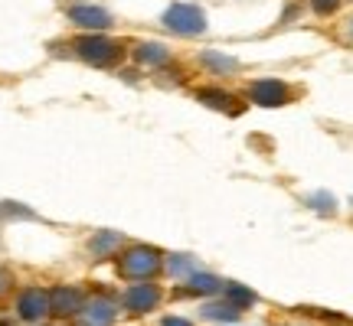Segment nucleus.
<instances>
[{
	"instance_id": "nucleus-7",
	"label": "nucleus",
	"mask_w": 353,
	"mask_h": 326,
	"mask_svg": "<svg viewBox=\"0 0 353 326\" xmlns=\"http://www.w3.org/2000/svg\"><path fill=\"white\" fill-rule=\"evenodd\" d=\"M69 20L82 30H108L112 26V13L95 7V3H76L69 7Z\"/></svg>"
},
{
	"instance_id": "nucleus-17",
	"label": "nucleus",
	"mask_w": 353,
	"mask_h": 326,
	"mask_svg": "<svg viewBox=\"0 0 353 326\" xmlns=\"http://www.w3.org/2000/svg\"><path fill=\"white\" fill-rule=\"evenodd\" d=\"M118 241L121 239H118L114 232H101V235H95V241H92V251H95V254H105V251H112Z\"/></svg>"
},
{
	"instance_id": "nucleus-16",
	"label": "nucleus",
	"mask_w": 353,
	"mask_h": 326,
	"mask_svg": "<svg viewBox=\"0 0 353 326\" xmlns=\"http://www.w3.org/2000/svg\"><path fill=\"white\" fill-rule=\"evenodd\" d=\"M307 206H311V209H317V213H324V215H334L337 199H334L330 193H314V196H307Z\"/></svg>"
},
{
	"instance_id": "nucleus-13",
	"label": "nucleus",
	"mask_w": 353,
	"mask_h": 326,
	"mask_svg": "<svg viewBox=\"0 0 353 326\" xmlns=\"http://www.w3.org/2000/svg\"><path fill=\"white\" fill-rule=\"evenodd\" d=\"M223 287V281L216 274H206V271H193L187 281V290L190 294H216V290Z\"/></svg>"
},
{
	"instance_id": "nucleus-3",
	"label": "nucleus",
	"mask_w": 353,
	"mask_h": 326,
	"mask_svg": "<svg viewBox=\"0 0 353 326\" xmlns=\"http://www.w3.org/2000/svg\"><path fill=\"white\" fill-rule=\"evenodd\" d=\"M118 271L125 277H151L154 271H161V254H157L151 245H131V248H125V254H121Z\"/></svg>"
},
{
	"instance_id": "nucleus-4",
	"label": "nucleus",
	"mask_w": 353,
	"mask_h": 326,
	"mask_svg": "<svg viewBox=\"0 0 353 326\" xmlns=\"http://www.w3.org/2000/svg\"><path fill=\"white\" fill-rule=\"evenodd\" d=\"M249 98L255 105H262V108H281V105H288L294 95H291L288 82H281V78H259L249 85Z\"/></svg>"
},
{
	"instance_id": "nucleus-12",
	"label": "nucleus",
	"mask_w": 353,
	"mask_h": 326,
	"mask_svg": "<svg viewBox=\"0 0 353 326\" xmlns=\"http://www.w3.org/2000/svg\"><path fill=\"white\" fill-rule=\"evenodd\" d=\"M134 59H138L141 65H164L167 59H170V52H167V46H161V43H141L138 52H134Z\"/></svg>"
},
{
	"instance_id": "nucleus-18",
	"label": "nucleus",
	"mask_w": 353,
	"mask_h": 326,
	"mask_svg": "<svg viewBox=\"0 0 353 326\" xmlns=\"http://www.w3.org/2000/svg\"><path fill=\"white\" fill-rule=\"evenodd\" d=\"M341 7V0H311V10L321 13V17H327V13H334Z\"/></svg>"
},
{
	"instance_id": "nucleus-19",
	"label": "nucleus",
	"mask_w": 353,
	"mask_h": 326,
	"mask_svg": "<svg viewBox=\"0 0 353 326\" xmlns=\"http://www.w3.org/2000/svg\"><path fill=\"white\" fill-rule=\"evenodd\" d=\"M10 274H7V271H0V297H3V294H7V290H10Z\"/></svg>"
},
{
	"instance_id": "nucleus-8",
	"label": "nucleus",
	"mask_w": 353,
	"mask_h": 326,
	"mask_svg": "<svg viewBox=\"0 0 353 326\" xmlns=\"http://www.w3.org/2000/svg\"><path fill=\"white\" fill-rule=\"evenodd\" d=\"M161 301V290L154 287V284H134V287L125 294V307L128 310H134V314H148L154 310Z\"/></svg>"
},
{
	"instance_id": "nucleus-14",
	"label": "nucleus",
	"mask_w": 353,
	"mask_h": 326,
	"mask_svg": "<svg viewBox=\"0 0 353 326\" xmlns=\"http://www.w3.org/2000/svg\"><path fill=\"white\" fill-rule=\"evenodd\" d=\"M239 307H232L229 301H219V303H206L203 307V316L206 320H216V323H229V320H239Z\"/></svg>"
},
{
	"instance_id": "nucleus-1",
	"label": "nucleus",
	"mask_w": 353,
	"mask_h": 326,
	"mask_svg": "<svg viewBox=\"0 0 353 326\" xmlns=\"http://www.w3.org/2000/svg\"><path fill=\"white\" fill-rule=\"evenodd\" d=\"M76 52H79V59H85V63H92V65H101V69H112V65H118L121 59H125V50H121L114 39L105 36V33L79 36L76 39Z\"/></svg>"
},
{
	"instance_id": "nucleus-21",
	"label": "nucleus",
	"mask_w": 353,
	"mask_h": 326,
	"mask_svg": "<svg viewBox=\"0 0 353 326\" xmlns=\"http://www.w3.org/2000/svg\"><path fill=\"white\" fill-rule=\"evenodd\" d=\"M347 33H350V36H353V20H350V26H347Z\"/></svg>"
},
{
	"instance_id": "nucleus-6",
	"label": "nucleus",
	"mask_w": 353,
	"mask_h": 326,
	"mask_svg": "<svg viewBox=\"0 0 353 326\" xmlns=\"http://www.w3.org/2000/svg\"><path fill=\"white\" fill-rule=\"evenodd\" d=\"M17 314H20V320H26V323L46 320V314H50V294H46V290H23L20 301H17Z\"/></svg>"
},
{
	"instance_id": "nucleus-10",
	"label": "nucleus",
	"mask_w": 353,
	"mask_h": 326,
	"mask_svg": "<svg viewBox=\"0 0 353 326\" xmlns=\"http://www.w3.org/2000/svg\"><path fill=\"white\" fill-rule=\"evenodd\" d=\"M114 316V303L108 297H99V301H92L85 307V314H82V326H108Z\"/></svg>"
},
{
	"instance_id": "nucleus-20",
	"label": "nucleus",
	"mask_w": 353,
	"mask_h": 326,
	"mask_svg": "<svg viewBox=\"0 0 353 326\" xmlns=\"http://www.w3.org/2000/svg\"><path fill=\"white\" fill-rule=\"evenodd\" d=\"M164 326H193L190 320H183V316H167Z\"/></svg>"
},
{
	"instance_id": "nucleus-2",
	"label": "nucleus",
	"mask_w": 353,
	"mask_h": 326,
	"mask_svg": "<svg viewBox=\"0 0 353 326\" xmlns=\"http://www.w3.org/2000/svg\"><path fill=\"white\" fill-rule=\"evenodd\" d=\"M164 26L174 30L176 36H200L206 30V17H203V10L196 3H174L164 13Z\"/></svg>"
},
{
	"instance_id": "nucleus-5",
	"label": "nucleus",
	"mask_w": 353,
	"mask_h": 326,
	"mask_svg": "<svg viewBox=\"0 0 353 326\" xmlns=\"http://www.w3.org/2000/svg\"><path fill=\"white\" fill-rule=\"evenodd\" d=\"M196 101L219 114H232V118H239V114L245 111V101L236 98L226 88H200V91H196Z\"/></svg>"
},
{
	"instance_id": "nucleus-11",
	"label": "nucleus",
	"mask_w": 353,
	"mask_h": 326,
	"mask_svg": "<svg viewBox=\"0 0 353 326\" xmlns=\"http://www.w3.org/2000/svg\"><path fill=\"white\" fill-rule=\"evenodd\" d=\"M203 69H210V72H219V76H232V72H239V59H232V56H223V52H203L200 56Z\"/></svg>"
},
{
	"instance_id": "nucleus-9",
	"label": "nucleus",
	"mask_w": 353,
	"mask_h": 326,
	"mask_svg": "<svg viewBox=\"0 0 353 326\" xmlns=\"http://www.w3.org/2000/svg\"><path fill=\"white\" fill-rule=\"evenodd\" d=\"M82 307V294L79 290H69V287H59L50 294V314L56 316H72Z\"/></svg>"
},
{
	"instance_id": "nucleus-15",
	"label": "nucleus",
	"mask_w": 353,
	"mask_h": 326,
	"mask_svg": "<svg viewBox=\"0 0 353 326\" xmlns=\"http://www.w3.org/2000/svg\"><path fill=\"white\" fill-rule=\"evenodd\" d=\"M226 301L232 303V307H239V310H245V307H252L259 297H255L249 287H242V284H226Z\"/></svg>"
}]
</instances>
